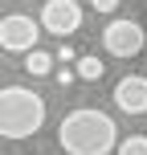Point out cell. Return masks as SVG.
I'll use <instances>...</instances> for the list:
<instances>
[{"label":"cell","instance_id":"11","mask_svg":"<svg viewBox=\"0 0 147 155\" xmlns=\"http://www.w3.org/2000/svg\"><path fill=\"white\" fill-rule=\"evenodd\" d=\"M74 82H78V70H70V65H62V70H57V86L65 90V86H74Z\"/></svg>","mask_w":147,"mask_h":155},{"label":"cell","instance_id":"1","mask_svg":"<svg viewBox=\"0 0 147 155\" xmlns=\"http://www.w3.org/2000/svg\"><path fill=\"white\" fill-rule=\"evenodd\" d=\"M57 143H62L65 155H110L119 147V127L110 114L94 106H82V110H70L57 127Z\"/></svg>","mask_w":147,"mask_h":155},{"label":"cell","instance_id":"9","mask_svg":"<svg viewBox=\"0 0 147 155\" xmlns=\"http://www.w3.org/2000/svg\"><path fill=\"white\" fill-rule=\"evenodd\" d=\"M115 155H147V135H131L115 147Z\"/></svg>","mask_w":147,"mask_h":155},{"label":"cell","instance_id":"6","mask_svg":"<svg viewBox=\"0 0 147 155\" xmlns=\"http://www.w3.org/2000/svg\"><path fill=\"white\" fill-rule=\"evenodd\" d=\"M115 106L123 114H147V78L127 74L123 82L115 86Z\"/></svg>","mask_w":147,"mask_h":155},{"label":"cell","instance_id":"2","mask_svg":"<svg viewBox=\"0 0 147 155\" xmlns=\"http://www.w3.org/2000/svg\"><path fill=\"white\" fill-rule=\"evenodd\" d=\"M45 127V98L25 86H0V135L29 139Z\"/></svg>","mask_w":147,"mask_h":155},{"label":"cell","instance_id":"3","mask_svg":"<svg viewBox=\"0 0 147 155\" xmlns=\"http://www.w3.org/2000/svg\"><path fill=\"white\" fill-rule=\"evenodd\" d=\"M102 45H106L110 57H135L143 53L147 45V33L139 21H131V16H119V21H110L106 29H102Z\"/></svg>","mask_w":147,"mask_h":155},{"label":"cell","instance_id":"13","mask_svg":"<svg viewBox=\"0 0 147 155\" xmlns=\"http://www.w3.org/2000/svg\"><path fill=\"white\" fill-rule=\"evenodd\" d=\"M0 74H4V70H0Z\"/></svg>","mask_w":147,"mask_h":155},{"label":"cell","instance_id":"7","mask_svg":"<svg viewBox=\"0 0 147 155\" xmlns=\"http://www.w3.org/2000/svg\"><path fill=\"white\" fill-rule=\"evenodd\" d=\"M25 74H33V78L53 74V53H45V49H29V53H25Z\"/></svg>","mask_w":147,"mask_h":155},{"label":"cell","instance_id":"12","mask_svg":"<svg viewBox=\"0 0 147 155\" xmlns=\"http://www.w3.org/2000/svg\"><path fill=\"white\" fill-rule=\"evenodd\" d=\"M90 4H94V12H115L119 0H90Z\"/></svg>","mask_w":147,"mask_h":155},{"label":"cell","instance_id":"4","mask_svg":"<svg viewBox=\"0 0 147 155\" xmlns=\"http://www.w3.org/2000/svg\"><path fill=\"white\" fill-rule=\"evenodd\" d=\"M37 41H41V21H33V16H25V12L0 16V49H8V53H29V49H37Z\"/></svg>","mask_w":147,"mask_h":155},{"label":"cell","instance_id":"10","mask_svg":"<svg viewBox=\"0 0 147 155\" xmlns=\"http://www.w3.org/2000/svg\"><path fill=\"white\" fill-rule=\"evenodd\" d=\"M57 61H62V65H74V61H78V49L70 45V41H62V49H57Z\"/></svg>","mask_w":147,"mask_h":155},{"label":"cell","instance_id":"5","mask_svg":"<svg viewBox=\"0 0 147 155\" xmlns=\"http://www.w3.org/2000/svg\"><path fill=\"white\" fill-rule=\"evenodd\" d=\"M41 29L65 41L70 33L82 29V4L78 0H45L41 4Z\"/></svg>","mask_w":147,"mask_h":155},{"label":"cell","instance_id":"8","mask_svg":"<svg viewBox=\"0 0 147 155\" xmlns=\"http://www.w3.org/2000/svg\"><path fill=\"white\" fill-rule=\"evenodd\" d=\"M74 70H78V78H82V82H98V78L106 74V65H102L94 53H82V57L74 61Z\"/></svg>","mask_w":147,"mask_h":155}]
</instances>
